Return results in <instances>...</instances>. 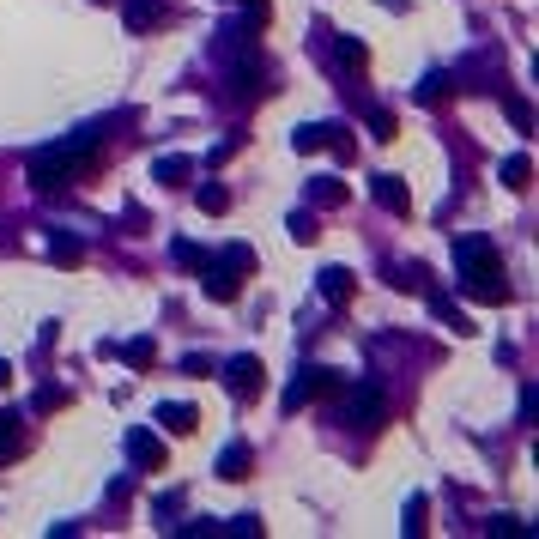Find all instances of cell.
I'll return each instance as SVG.
<instances>
[{"label": "cell", "instance_id": "3", "mask_svg": "<svg viewBox=\"0 0 539 539\" xmlns=\"http://www.w3.org/2000/svg\"><path fill=\"white\" fill-rule=\"evenodd\" d=\"M334 388H345L340 370H327V364H309V370H298V376H291V388H285V406L298 412V406H309L316 394H334Z\"/></svg>", "mask_w": 539, "mask_h": 539}, {"label": "cell", "instance_id": "17", "mask_svg": "<svg viewBox=\"0 0 539 539\" xmlns=\"http://www.w3.org/2000/svg\"><path fill=\"white\" fill-rule=\"evenodd\" d=\"M13 424H19L13 412H0V460H6V455H19V449H24V437L13 430Z\"/></svg>", "mask_w": 539, "mask_h": 539}, {"label": "cell", "instance_id": "2", "mask_svg": "<svg viewBox=\"0 0 539 539\" xmlns=\"http://www.w3.org/2000/svg\"><path fill=\"white\" fill-rule=\"evenodd\" d=\"M249 273H255V249H242V242H231L219 260H200V285H206V298H213V303H231Z\"/></svg>", "mask_w": 539, "mask_h": 539}, {"label": "cell", "instance_id": "9", "mask_svg": "<svg viewBox=\"0 0 539 539\" xmlns=\"http://www.w3.org/2000/svg\"><path fill=\"white\" fill-rule=\"evenodd\" d=\"M352 291H358V279L345 267H321V298L327 303H352Z\"/></svg>", "mask_w": 539, "mask_h": 539}, {"label": "cell", "instance_id": "1", "mask_svg": "<svg viewBox=\"0 0 539 539\" xmlns=\"http://www.w3.org/2000/svg\"><path fill=\"white\" fill-rule=\"evenodd\" d=\"M455 279L460 298L473 303H509V279H503V260L485 237H460L455 242Z\"/></svg>", "mask_w": 539, "mask_h": 539}, {"label": "cell", "instance_id": "14", "mask_svg": "<svg viewBox=\"0 0 539 539\" xmlns=\"http://www.w3.org/2000/svg\"><path fill=\"white\" fill-rule=\"evenodd\" d=\"M527 176H534V164H527V152H515V158H503V188H527Z\"/></svg>", "mask_w": 539, "mask_h": 539}, {"label": "cell", "instance_id": "22", "mask_svg": "<svg viewBox=\"0 0 539 539\" xmlns=\"http://www.w3.org/2000/svg\"><path fill=\"white\" fill-rule=\"evenodd\" d=\"M291 237L298 242H316L321 231H316V213H291Z\"/></svg>", "mask_w": 539, "mask_h": 539}, {"label": "cell", "instance_id": "20", "mask_svg": "<svg viewBox=\"0 0 539 539\" xmlns=\"http://www.w3.org/2000/svg\"><path fill=\"white\" fill-rule=\"evenodd\" d=\"M370 134H376V140H394V134H400V121L388 116V109H370Z\"/></svg>", "mask_w": 539, "mask_h": 539}, {"label": "cell", "instance_id": "10", "mask_svg": "<svg viewBox=\"0 0 539 539\" xmlns=\"http://www.w3.org/2000/svg\"><path fill=\"white\" fill-rule=\"evenodd\" d=\"M152 176H158L164 188H182V182L194 176V158H182V152H170V158H158V164H152Z\"/></svg>", "mask_w": 539, "mask_h": 539}, {"label": "cell", "instance_id": "7", "mask_svg": "<svg viewBox=\"0 0 539 539\" xmlns=\"http://www.w3.org/2000/svg\"><path fill=\"white\" fill-rule=\"evenodd\" d=\"M249 473H255V449H249V442H231V449H224L219 455V479H249Z\"/></svg>", "mask_w": 539, "mask_h": 539}, {"label": "cell", "instance_id": "23", "mask_svg": "<svg viewBox=\"0 0 539 539\" xmlns=\"http://www.w3.org/2000/svg\"><path fill=\"white\" fill-rule=\"evenodd\" d=\"M49 255H55L61 267H73V260H80V242H73V237H55V242H49Z\"/></svg>", "mask_w": 539, "mask_h": 539}, {"label": "cell", "instance_id": "5", "mask_svg": "<svg viewBox=\"0 0 539 539\" xmlns=\"http://www.w3.org/2000/svg\"><path fill=\"white\" fill-rule=\"evenodd\" d=\"M345 419L358 424V430H382V424H388V400H382V388H352Z\"/></svg>", "mask_w": 539, "mask_h": 539}, {"label": "cell", "instance_id": "8", "mask_svg": "<svg viewBox=\"0 0 539 539\" xmlns=\"http://www.w3.org/2000/svg\"><path fill=\"white\" fill-rule=\"evenodd\" d=\"M170 19V0H128V31H152Z\"/></svg>", "mask_w": 539, "mask_h": 539}, {"label": "cell", "instance_id": "13", "mask_svg": "<svg viewBox=\"0 0 539 539\" xmlns=\"http://www.w3.org/2000/svg\"><path fill=\"white\" fill-rule=\"evenodd\" d=\"M430 316H437L442 327H455V334H473V321L460 316V309H455V303H449V298H442V291H430Z\"/></svg>", "mask_w": 539, "mask_h": 539}, {"label": "cell", "instance_id": "19", "mask_svg": "<svg viewBox=\"0 0 539 539\" xmlns=\"http://www.w3.org/2000/svg\"><path fill=\"white\" fill-rule=\"evenodd\" d=\"M200 213H231V194H224L219 182H206V188H200Z\"/></svg>", "mask_w": 539, "mask_h": 539}, {"label": "cell", "instance_id": "12", "mask_svg": "<svg viewBox=\"0 0 539 539\" xmlns=\"http://www.w3.org/2000/svg\"><path fill=\"white\" fill-rule=\"evenodd\" d=\"M158 419L176 430V437H188V430H200V412L194 406H182V400H170V406H158Z\"/></svg>", "mask_w": 539, "mask_h": 539}, {"label": "cell", "instance_id": "11", "mask_svg": "<svg viewBox=\"0 0 539 539\" xmlns=\"http://www.w3.org/2000/svg\"><path fill=\"white\" fill-rule=\"evenodd\" d=\"M376 206H388V213H412L406 182H400V176H376Z\"/></svg>", "mask_w": 539, "mask_h": 539}, {"label": "cell", "instance_id": "18", "mask_svg": "<svg viewBox=\"0 0 539 539\" xmlns=\"http://www.w3.org/2000/svg\"><path fill=\"white\" fill-rule=\"evenodd\" d=\"M121 358L134 364V370H152V364H158V345H152V340H134L128 352H121Z\"/></svg>", "mask_w": 539, "mask_h": 539}, {"label": "cell", "instance_id": "24", "mask_svg": "<svg viewBox=\"0 0 539 539\" xmlns=\"http://www.w3.org/2000/svg\"><path fill=\"white\" fill-rule=\"evenodd\" d=\"M406 534H424V497H406V521H400Z\"/></svg>", "mask_w": 539, "mask_h": 539}, {"label": "cell", "instance_id": "21", "mask_svg": "<svg viewBox=\"0 0 539 539\" xmlns=\"http://www.w3.org/2000/svg\"><path fill=\"white\" fill-rule=\"evenodd\" d=\"M503 109H509V121H515L521 134L534 128V109H527V98H503Z\"/></svg>", "mask_w": 539, "mask_h": 539}, {"label": "cell", "instance_id": "25", "mask_svg": "<svg viewBox=\"0 0 539 539\" xmlns=\"http://www.w3.org/2000/svg\"><path fill=\"white\" fill-rule=\"evenodd\" d=\"M176 260H182V267H200V260H206V255H200L194 242H176Z\"/></svg>", "mask_w": 539, "mask_h": 539}, {"label": "cell", "instance_id": "4", "mask_svg": "<svg viewBox=\"0 0 539 539\" xmlns=\"http://www.w3.org/2000/svg\"><path fill=\"white\" fill-rule=\"evenodd\" d=\"M224 388H231V400H260V388H267L260 358H231L224 364Z\"/></svg>", "mask_w": 539, "mask_h": 539}, {"label": "cell", "instance_id": "26", "mask_svg": "<svg viewBox=\"0 0 539 539\" xmlns=\"http://www.w3.org/2000/svg\"><path fill=\"white\" fill-rule=\"evenodd\" d=\"M6 382H13V370H6V364H0V388H6Z\"/></svg>", "mask_w": 539, "mask_h": 539}, {"label": "cell", "instance_id": "15", "mask_svg": "<svg viewBox=\"0 0 539 539\" xmlns=\"http://www.w3.org/2000/svg\"><path fill=\"white\" fill-rule=\"evenodd\" d=\"M309 200H316V206H340V200H345V182L316 176V182H309Z\"/></svg>", "mask_w": 539, "mask_h": 539}, {"label": "cell", "instance_id": "16", "mask_svg": "<svg viewBox=\"0 0 539 539\" xmlns=\"http://www.w3.org/2000/svg\"><path fill=\"white\" fill-rule=\"evenodd\" d=\"M449 91H455V73H430V80L419 85V103H442Z\"/></svg>", "mask_w": 539, "mask_h": 539}, {"label": "cell", "instance_id": "6", "mask_svg": "<svg viewBox=\"0 0 539 539\" xmlns=\"http://www.w3.org/2000/svg\"><path fill=\"white\" fill-rule=\"evenodd\" d=\"M128 460H134L140 473H158V467H164V442L146 437V430H128Z\"/></svg>", "mask_w": 539, "mask_h": 539}]
</instances>
